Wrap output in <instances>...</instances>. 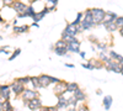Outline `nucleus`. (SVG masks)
<instances>
[{"label": "nucleus", "instance_id": "nucleus-16", "mask_svg": "<svg viewBox=\"0 0 123 111\" xmlns=\"http://www.w3.org/2000/svg\"><path fill=\"white\" fill-rule=\"evenodd\" d=\"M112 103H113V99H112V96H111V95L105 96V98H104V100H102V104H104V107H105V110H107V111L111 109Z\"/></svg>", "mask_w": 123, "mask_h": 111}, {"label": "nucleus", "instance_id": "nucleus-49", "mask_svg": "<svg viewBox=\"0 0 123 111\" xmlns=\"http://www.w3.org/2000/svg\"><path fill=\"white\" fill-rule=\"evenodd\" d=\"M118 64H119V65H123V59H122V60H121V62H119V63H118Z\"/></svg>", "mask_w": 123, "mask_h": 111}, {"label": "nucleus", "instance_id": "nucleus-14", "mask_svg": "<svg viewBox=\"0 0 123 111\" xmlns=\"http://www.w3.org/2000/svg\"><path fill=\"white\" fill-rule=\"evenodd\" d=\"M57 107H58V110H60V109H68L69 107L68 101H67V98L64 96V94L63 95H58V105H57Z\"/></svg>", "mask_w": 123, "mask_h": 111}, {"label": "nucleus", "instance_id": "nucleus-11", "mask_svg": "<svg viewBox=\"0 0 123 111\" xmlns=\"http://www.w3.org/2000/svg\"><path fill=\"white\" fill-rule=\"evenodd\" d=\"M117 17H118L117 14L112 13V11H106V14H105V19H104V22H102V24L105 25V24H110V22H115Z\"/></svg>", "mask_w": 123, "mask_h": 111}, {"label": "nucleus", "instance_id": "nucleus-43", "mask_svg": "<svg viewBox=\"0 0 123 111\" xmlns=\"http://www.w3.org/2000/svg\"><path fill=\"white\" fill-rule=\"evenodd\" d=\"M118 30H119V33L123 36V27H121V28H118Z\"/></svg>", "mask_w": 123, "mask_h": 111}, {"label": "nucleus", "instance_id": "nucleus-47", "mask_svg": "<svg viewBox=\"0 0 123 111\" xmlns=\"http://www.w3.org/2000/svg\"><path fill=\"white\" fill-rule=\"evenodd\" d=\"M36 1H37V0H30V3H31V4H33V3H36Z\"/></svg>", "mask_w": 123, "mask_h": 111}, {"label": "nucleus", "instance_id": "nucleus-51", "mask_svg": "<svg viewBox=\"0 0 123 111\" xmlns=\"http://www.w3.org/2000/svg\"><path fill=\"white\" fill-rule=\"evenodd\" d=\"M0 39H3V37H1V36H0Z\"/></svg>", "mask_w": 123, "mask_h": 111}, {"label": "nucleus", "instance_id": "nucleus-22", "mask_svg": "<svg viewBox=\"0 0 123 111\" xmlns=\"http://www.w3.org/2000/svg\"><path fill=\"white\" fill-rule=\"evenodd\" d=\"M30 83H32L35 90H37V89L41 88V86H39V83H38V78H37V77H30Z\"/></svg>", "mask_w": 123, "mask_h": 111}, {"label": "nucleus", "instance_id": "nucleus-18", "mask_svg": "<svg viewBox=\"0 0 123 111\" xmlns=\"http://www.w3.org/2000/svg\"><path fill=\"white\" fill-rule=\"evenodd\" d=\"M78 88H79V85L76 83H67V85H65V93L73 94Z\"/></svg>", "mask_w": 123, "mask_h": 111}, {"label": "nucleus", "instance_id": "nucleus-31", "mask_svg": "<svg viewBox=\"0 0 123 111\" xmlns=\"http://www.w3.org/2000/svg\"><path fill=\"white\" fill-rule=\"evenodd\" d=\"M81 65H83L84 68H86V69H90V70L95 69V67H94V64H92V62H89V63H81Z\"/></svg>", "mask_w": 123, "mask_h": 111}, {"label": "nucleus", "instance_id": "nucleus-38", "mask_svg": "<svg viewBox=\"0 0 123 111\" xmlns=\"http://www.w3.org/2000/svg\"><path fill=\"white\" fill-rule=\"evenodd\" d=\"M38 111H49V106H42Z\"/></svg>", "mask_w": 123, "mask_h": 111}, {"label": "nucleus", "instance_id": "nucleus-12", "mask_svg": "<svg viewBox=\"0 0 123 111\" xmlns=\"http://www.w3.org/2000/svg\"><path fill=\"white\" fill-rule=\"evenodd\" d=\"M106 67H107V69L108 70H111V72H115V73H121V65L117 63V62H115V60H110V62L106 64Z\"/></svg>", "mask_w": 123, "mask_h": 111}, {"label": "nucleus", "instance_id": "nucleus-27", "mask_svg": "<svg viewBox=\"0 0 123 111\" xmlns=\"http://www.w3.org/2000/svg\"><path fill=\"white\" fill-rule=\"evenodd\" d=\"M54 48H67V42H65V41H63V39L60 38L59 41H57V42H55Z\"/></svg>", "mask_w": 123, "mask_h": 111}, {"label": "nucleus", "instance_id": "nucleus-39", "mask_svg": "<svg viewBox=\"0 0 123 111\" xmlns=\"http://www.w3.org/2000/svg\"><path fill=\"white\" fill-rule=\"evenodd\" d=\"M49 111H59V110H58L57 106H55V107H54V106H49Z\"/></svg>", "mask_w": 123, "mask_h": 111}, {"label": "nucleus", "instance_id": "nucleus-21", "mask_svg": "<svg viewBox=\"0 0 123 111\" xmlns=\"http://www.w3.org/2000/svg\"><path fill=\"white\" fill-rule=\"evenodd\" d=\"M3 111H14V107L10 103V100H5L3 103Z\"/></svg>", "mask_w": 123, "mask_h": 111}, {"label": "nucleus", "instance_id": "nucleus-2", "mask_svg": "<svg viewBox=\"0 0 123 111\" xmlns=\"http://www.w3.org/2000/svg\"><path fill=\"white\" fill-rule=\"evenodd\" d=\"M67 51L71 52V53H79L80 52V41L78 38L67 43Z\"/></svg>", "mask_w": 123, "mask_h": 111}, {"label": "nucleus", "instance_id": "nucleus-37", "mask_svg": "<svg viewBox=\"0 0 123 111\" xmlns=\"http://www.w3.org/2000/svg\"><path fill=\"white\" fill-rule=\"evenodd\" d=\"M5 48H9V46H5V47H1V48H0V53H5V54H7L9 51H7V49H5Z\"/></svg>", "mask_w": 123, "mask_h": 111}, {"label": "nucleus", "instance_id": "nucleus-4", "mask_svg": "<svg viewBox=\"0 0 123 111\" xmlns=\"http://www.w3.org/2000/svg\"><path fill=\"white\" fill-rule=\"evenodd\" d=\"M12 7H14V10H15V13L17 14V16H21V15L25 14L27 5H26L25 3H22V1H20V0H15L14 4H12Z\"/></svg>", "mask_w": 123, "mask_h": 111}, {"label": "nucleus", "instance_id": "nucleus-32", "mask_svg": "<svg viewBox=\"0 0 123 111\" xmlns=\"http://www.w3.org/2000/svg\"><path fill=\"white\" fill-rule=\"evenodd\" d=\"M76 111H89V107L85 105V104H80L79 106H76Z\"/></svg>", "mask_w": 123, "mask_h": 111}, {"label": "nucleus", "instance_id": "nucleus-20", "mask_svg": "<svg viewBox=\"0 0 123 111\" xmlns=\"http://www.w3.org/2000/svg\"><path fill=\"white\" fill-rule=\"evenodd\" d=\"M110 58H111L112 60H115V62H117V63H119L121 60L123 59V57H122L121 54H118V53H116V52H113V51H110Z\"/></svg>", "mask_w": 123, "mask_h": 111}, {"label": "nucleus", "instance_id": "nucleus-48", "mask_svg": "<svg viewBox=\"0 0 123 111\" xmlns=\"http://www.w3.org/2000/svg\"><path fill=\"white\" fill-rule=\"evenodd\" d=\"M121 74H123V65H121Z\"/></svg>", "mask_w": 123, "mask_h": 111}, {"label": "nucleus", "instance_id": "nucleus-29", "mask_svg": "<svg viewBox=\"0 0 123 111\" xmlns=\"http://www.w3.org/2000/svg\"><path fill=\"white\" fill-rule=\"evenodd\" d=\"M100 59H101L105 64H107V63L110 62V60H111V58H110V57H107L105 53H100Z\"/></svg>", "mask_w": 123, "mask_h": 111}, {"label": "nucleus", "instance_id": "nucleus-19", "mask_svg": "<svg viewBox=\"0 0 123 111\" xmlns=\"http://www.w3.org/2000/svg\"><path fill=\"white\" fill-rule=\"evenodd\" d=\"M28 28H30V26L28 25H25V26H14V32L15 33H25V32H27L28 31Z\"/></svg>", "mask_w": 123, "mask_h": 111}, {"label": "nucleus", "instance_id": "nucleus-26", "mask_svg": "<svg viewBox=\"0 0 123 111\" xmlns=\"http://www.w3.org/2000/svg\"><path fill=\"white\" fill-rule=\"evenodd\" d=\"M16 82L25 86L26 84H28V83H30V77H22V78H18V79L16 80Z\"/></svg>", "mask_w": 123, "mask_h": 111}, {"label": "nucleus", "instance_id": "nucleus-17", "mask_svg": "<svg viewBox=\"0 0 123 111\" xmlns=\"http://www.w3.org/2000/svg\"><path fill=\"white\" fill-rule=\"evenodd\" d=\"M35 14H36V10L33 9V6H32V5H30V6H27V7H26L25 14H24V15H21V16H18V17H31V19H32Z\"/></svg>", "mask_w": 123, "mask_h": 111}, {"label": "nucleus", "instance_id": "nucleus-42", "mask_svg": "<svg viewBox=\"0 0 123 111\" xmlns=\"http://www.w3.org/2000/svg\"><path fill=\"white\" fill-rule=\"evenodd\" d=\"M65 65L69 67V68H74V64H70V63H65Z\"/></svg>", "mask_w": 123, "mask_h": 111}, {"label": "nucleus", "instance_id": "nucleus-35", "mask_svg": "<svg viewBox=\"0 0 123 111\" xmlns=\"http://www.w3.org/2000/svg\"><path fill=\"white\" fill-rule=\"evenodd\" d=\"M60 82V79H58V78H54V77H50V84H58Z\"/></svg>", "mask_w": 123, "mask_h": 111}, {"label": "nucleus", "instance_id": "nucleus-25", "mask_svg": "<svg viewBox=\"0 0 123 111\" xmlns=\"http://www.w3.org/2000/svg\"><path fill=\"white\" fill-rule=\"evenodd\" d=\"M106 28H107V31L108 32H115L116 30H117V26L115 25V22H110V24H105Z\"/></svg>", "mask_w": 123, "mask_h": 111}, {"label": "nucleus", "instance_id": "nucleus-1", "mask_svg": "<svg viewBox=\"0 0 123 111\" xmlns=\"http://www.w3.org/2000/svg\"><path fill=\"white\" fill-rule=\"evenodd\" d=\"M91 13H92V17H94V21L97 25L104 22V19H105V14L106 11L104 9H100V7H92L91 9Z\"/></svg>", "mask_w": 123, "mask_h": 111}, {"label": "nucleus", "instance_id": "nucleus-28", "mask_svg": "<svg viewBox=\"0 0 123 111\" xmlns=\"http://www.w3.org/2000/svg\"><path fill=\"white\" fill-rule=\"evenodd\" d=\"M115 25L117 26V28H121L123 27V16H118L115 21Z\"/></svg>", "mask_w": 123, "mask_h": 111}, {"label": "nucleus", "instance_id": "nucleus-8", "mask_svg": "<svg viewBox=\"0 0 123 111\" xmlns=\"http://www.w3.org/2000/svg\"><path fill=\"white\" fill-rule=\"evenodd\" d=\"M37 78H38V83H39L41 88H48L50 85V75L42 74V75H39Z\"/></svg>", "mask_w": 123, "mask_h": 111}, {"label": "nucleus", "instance_id": "nucleus-5", "mask_svg": "<svg viewBox=\"0 0 123 111\" xmlns=\"http://www.w3.org/2000/svg\"><path fill=\"white\" fill-rule=\"evenodd\" d=\"M21 96L24 99V101L27 103V101H30V100L35 99V98H38V93L33 89H25L22 91V94H21Z\"/></svg>", "mask_w": 123, "mask_h": 111}, {"label": "nucleus", "instance_id": "nucleus-45", "mask_svg": "<svg viewBox=\"0 0 123 111\" xmlns=\"http://www.w3.org/2000/svg\"><path fill=\"white\" fill-rule=\"evenodd\" d=\"M32 26H33V27H38V24H37V22H33Z\"/></svg>", "mask_w": 123, "mask_h": 111}, {"label": "nucleus", "instance_id": "nucleus-10", "mask_svg": "<svg viewBox=\"0 0 123 111\" xmlns=\"http://www.w3.org/2000/svg\"><path fill=\"white\" fill-rule=\"evenodd\" d=\"M0 98L4 101L5 100H10V88L9 85H0Z\"/></svg>", "mask_w": 123, "mask_h": 111}, {"label": "nucleus", "instance_id": "nucleus-9", "mask_svg": "<svg viewBox=\"0 0 123 111\" xmlns=\"http://www.w3.org/2000/svg\"><path fill=\"white\" fill-rule=\"evenodd\" d=\"M47 13H48V9H47V6H44L41 11H36V14L33 15V17H32V20H33V22H39L41 20H42L46 15H47Z\"/></svg>", "mask_w": 123, "mask_h": 111}, {"label": "nucleus", "instance_id": "nucleus-46", "mask_svg": "<svg viewBox=\"0 0 123 111\" xmlns=\"http://www.w3.org/2000/svg\"><path fill=\"white\" fill-rule=\"evenodd\" d=\"M96 93H97V95H101V94H102V91H101V90H97Z\"/></svg>", "mask_w": 123, "mask_h": 111}, {"label": "nucleus", "instance_id": "nucleus-24", "mask_svg": "<svg viewBox=\"0 0 123 111\" xmlns=\"http://www.w3.org/2000/svg\"><path fill=\"white\" fill-rule=\"evenodd\" d=\"M54 53L58 56H67L68 51H67V48H54Z\"/></svg>", "mask_w": 123, "mask_h": 111}, {"label": "nucleus", "instance_id": "nucleus-30", "mask_svg": "<svg viewBox=\"0 0 123 111\" xmlns=\"http://www.w3.org/2000/svg\"><path fill=\"white\" fill-rule=\"evenodd\" d=\"M20 53H21V49H20V48H16V51H15V52L11 54V57L9 58V60H14V59H15V58H16V57H17Z\"/></svg>", "mask_w": 123, "mask_h": 111}, {"label": "nucleus", "instance_id": "nucleus-41", "mask_svg": "<svg viewBox=\"0 0 123 111\" xmlns=\"http://www.w3.org/2000/svg\"><path fill=\"white\" fill-rule=\"evenodd\" d=\"M79 53H80V56L83 57V58H85V57H86V53H85V52H81V51H80Z\"/></svg>", "mask_w": 123, "mask_h": 111}, {"label": "nucleus", "instance_id": "nucleus-13", "mask_svg": "<svg viewBox=\"0 0 123 111\" xmlns=\"http://www.w3.org/2000/svg\"><path fill=\"white\" fill-rule=\"evenodd\" d=\"M73 96L75 98V100L76 101H81V103H84L85 101V99H86V95H85V93L81 90L80 88H78L73 93Z\"/></svg>", "mask_w": 123, "mask_h": 111}, {"label": "nucleus", "instance_id": "nucleus-15", "mask_svg": "<svg viewBox=\"0 0 123 111\" xmlns=\"http://www.w3.org/2000/svg\"><path fill=\"white\" fill-rule=\"evenodd\" d=\"M65 85H67V83L65 82H60L55 85V89H54V93L57 94V95H63L64 93H65Z\"/></svg>", "mask_w": 123, "mask_h": 111}, {"label": "nucleus", "instance_id": "nucleus-33", "mask_svg": "<svg viewBox=\"0 0 123 111\" xmlns=\"http://www.w3.org/2000/svg\"><path fill=\"white\" fill-rule=\"evenodd\" d=\"M14 1H15V0H3V4L5 6H12Z\"/></svg>", "mask_w": 123, "mask_h": 111}, {"label": "nucleus", "instance_id": "nucleus-23", "mask_svg": "<svg viewBox=\"0 0 123 111\" xmlns=\"http://www.w3.org/2000/svg\"><path fill=\"white\" fill-rule=\"evenodd\" d=\"M81 21H83V13H78V15H76V19H75V21H73L71 24H73V25H75V26H80Z\"/></svg>", "mask_w": 123, "mask_h": 111}, {"label": "nucleus", "instance_id": "nucleus-44", "mask_svg": "<svg viewBox=\"0 0 123 111\" xmlns=\"http://www.w3.org/2000/svg\"><path fill=\"white\" fill-rule=\"evenodd\" d=\"M4 22V19L1 17V15H0V24H3Z\"/></svg>", "mask_w": 123, "mask_h": 111}, {"label": "nucleus", "instance_id": "nucleus-6", "mask_svg": "<svg viewBox=\"0 0 123 111\" xmlns=\"http://www.w3.org/2000/svg\"><path fill=\"white\" fill-rule=\"evenodd\" d=\"M63 32H65L68 36L76 37V35L80 32V28H79V26H75V25H73L71 22H69V24L65 26V28H64Z\"/></svg>", "mask_w": 123, "mask_h": 111}, {"label": "nucleus", "instance_id": "nucleus-3", "mask_svg": "<svg viewBox=\"0 0 123 111\" xmlns=\"http://www.w3.org/2000/svg\"><path fill=\"white\" fill-rule=\"evenodd\" d=\"M26 105L31 111H38L41 107H42V100H41L39 98H35L32 100H30V101H27Z\"/></svg>", "mask_w": 123, "mask_h": 111}, {"label": "nucleus", "instance_id": "nucleus-40", "mask_svg": "<svg viewBox=\"0 0 123 111\" xmlns=\"http://www.w3.org/2000/svg\"><path fill=\"white\" fill-rule=\"evenodd\" d=\"M3 103H4V100L0 98V111H3Z\"/></svg>", "mask_w": 123, "mask_h": 111}, {"label": "nucleus", "instance_id": "nucleus-50", "mask_svg": "<svg viewBox=\"0 0 123 111\" xmlns=\"http://www.w3.org/2000/svg\"><path fill=\"white\" fill-rule=\"evenodd\" d=\"M41 1H46V3H47V1H48V0H41Z\"/></svg>", "mask_w": 123, "mask_h": 111}, {"label": "nucleus", "instance_id": "nucleus-36", "mask_svg": "<svg viewBox=\"0 0 123 111\" xmlns=\"http://www.w3.org/2000/svg\"><path fill=\"white\" fill-rule=\"evenodd\" d=\"M58 1H59V0H48V4H50V5H52V6H57V4H58Z\"/></svg>", "mask_w": 123, "mask_h": 111}, {"label": "nucleus", "instance_id": "nucleus-34", "mask_svg": "<svg viewBox=\"0 0 123 111\" xmlns=\"http://www.w3.org/2000/svg\"><path fill=\"white\" fill-rule=\"evenodd\" d=\"M97 48L100 49V51H106L107 49V46L105 43H97Z\"/></svg>", "mask_w": 123, "mask_h": 111}, {"label": "nucleus", "instance_id": "nucleus-7", "mask_svg": "<svg viewBox=\"0 0 123 111\" xmlns=\"http://www.w3.org/2000/svg\"><path fill=\"white\" fill-rule=\"evenodd\" d=\"M9 88H10V91H12L15 95H21L22 94V91H24V90H25V86L24 85H21V84H20V83H17L16 82V80H15V82L11 84V85H9Z\"/></svg>", "mask_w": 123, "mask_h": 111}]
</instances>
